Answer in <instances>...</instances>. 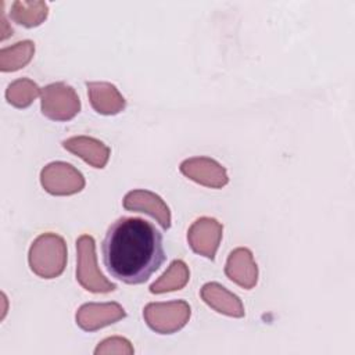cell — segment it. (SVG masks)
<instances>
[{"label":"cell","instance_id":"15","mask_svg":"<svg viewBox=\"0 0 355 355\" xmlns=\"http://www.w3.org/2000/svg\"><path fill=\"white\" fill-rule=\"evenodd\" d=\"M190 279V270L184 261L175 259L171 262L168 269L150 286V293L164 294L171 291L182 290Z\"/></svg>","mask_w":355,"mask_h":355},{"label":"cell","instance_id":"12","mask_svg":"<svg viewBox=\"0 0 355 355\" xmlns=\"http://www.w3.org/2000/svg\"><path fill=\"white\" fill-rule=\"evenodd\" d=\"M62 147L97 169H103L107 165L111 154L107 144L90 136H73L65 139L62 141Z\"/></svg>","mask_w":355,"mask_h":355},{"label":"cell","instance_id":"7","mask_svg":"<svg viewBox=\"0 0 355 355\" xmlns=\"http://www.w3.org/2000/svg\"><path fill=\"white\" fill-rule=\"evenodd\" d=\"M223 233V225L215 218L202 216L196 219L187 230V243L190 248L211 261L215 259Z\"/></svg>","mask_w":355,"mask_h":355},{"label":"cell","instance_id":"13","mask_svg":"<svg viewBox=\"0 0 355 355\" xmlns=\"http://www.w3.org/2000/svg\"><path fill=\"white\" fill-rule=\"evenodd\" d=\"M200 295L202 301L218 313L230 318H243L245 315L241 300L216 282L205 283L200 291Z\"/></svg>","mask_w":355,"mask_h":355},{"label":"cell","instance_id":"10","mask_svg":"<svg viewBox=\"0 0 355 355\" xmlns=\"http://www.w3.org/2000/svg\"><path fill=\"white\" fill-rule=\"evenodd\" d=\"M126 316L118 302H86L76 311V324L85 331H96L119 322Z\"/></svg>","mask_w":355,"mask_h":355},{"label":"cell","instance_id":"19","mask_svg":"<svg viewBox=\"0 0 355 355\" xmlns=\"http://www.w3.org/2000/svg\"><path fill=\"white\" fill-rule=\"evenodd\" d=\"M135 352L130 341L125 337L114 336L103 340L98 343V345L94 349L96 355H103V354H126L132 355Z\"/></svg>","mask_w":355,"mask_h":355},{"label":"cell","instance_id":"11","mask_svg":"<svg viewBox=\"0 0 355 355\" xmlns=\"http://www.w3.org/2000/svg\"><path fill=\"white\" fill-rule=\"evenodd\" d=\"M225 275L241 288H254L258 283V266L252 252L245 247L234 248L226 259Z\"/></svg>","mask_w":355,"mask_h":355},{"label":"cell","instance_id":"18","mask_svg":"<svg viewBox=\"0 0 355 355\" xmlns=\"http://www.w3.org/2000/svg\"><path fill=\"white\" fill-rule=\"evenodd\" d=\"M42 89L29 78H19L11 82L6 90L8 104L15 108H28L40 94Z\"/></svg>","mask_w":355,"mask_h":355},{"label":"cell","instance_id":"2","mask_svg":"<svg viewBox=\"0 0 355 355\" xmlns=\"http://www.w3.org/2000/svg\"><path fill=\"white\" fill-rule=\"evenodd\" d=\"M67 243L57 233H42L32 241L29 247V268L42 279L58 277L67 266Z\"/></svg>","mask_w":355,"mask_h":355},{"label":"cell","instance_id":"8","mask_svg":"<svg viewBox=\"0 0 355 355\" xmlns=\"http://www.w3.org/2000/svg\"><path fill=\"white\" fill-rule=\"evenodd\" d=\"M179 171L190 180L211 189H222L229 183L226 168L209 157H191L180 162Z\"/></svg>","mask_w":355,"mask_h":355},{"label":"cell","instance_id":"1","mask_svg":"<svg viewBox=\"0 0 355 355\" xmlns=\"http://www.w3.org/2000/svg\"><path fill=\"white\" fill-rule=\"evenodd\" d=\"M101 255L111 277L133 286L147 282L166 258L162 233L154 223L133 216H122L110 225Z\"/></svg>","mask_w":355,"mask_h":355},{"label":"cell","instance_id":"17","mask_svg":"<svg viewBox=\"0 0 355 355\" xmlns=\"http://www.w3.org/2000/svg\"><path fill=\"white\" fill-rule=\"evenodd\" d=\"M35 54V43L32 40L17 42L12 46L0 50V71L14 72L26 67Z\"/></svg>","mask_w":355,"mask_h":355},{"label":"cell","instance_id":"16","mask_svg":"<svg viewBox=\"0 0 355 355\" xmlns=\"http://www.w3.org/2000/svg\"><path fill=\"white\" fill-rule=\"evenodd\" d=\"M49 14V6L44 1L15 0L10 8V18L25 28H36L44 22Z\"/></svg>","mask_w":355,"mask_h":355},{"label":"cell","instance_id":"3","mask_svg":"<svg viewBox=\"0 0 355 355\" xmlns=\"http://www.w3.org/2000/svg\"><path fill=\"white\" fill-rule=\"evenodd\" d=\"M76 280L90 293L105 294L116 288L97 266L96 241L90 234H82L76 240Z\"/></svg>","mask_w":355,"mask_h":355},{"label":"cell","instance_id":"4","mask_svg":"<svg viewBox=\"0 0 355 355\" xmlns=\"http://www.w3.org/2000/svg\"><path fill=\"white\" fill-rule=\"evenodd\" d=\"M191 316L190 305L183 300L150 302L143 309L147 326L158 334H173L182 330Z\"/></svg>","mask_w":355,"mask_h":355},{"label":"cell","instance_id":"6","mask_svg":"<svg viewBox=\"0 0 355 355\" xmlns=\"http://www.w3.org/2000/svg\"><path fill=\"white\" fill-rule=\"evenodd\" d=\"M40 183L51 196H72L82 191L86 184L82 172L64 161L47 164L40 171Z\"/></svg>","mask_w":355,"mask_h":355},{"label":"cell","instance_id":"14","mask_svg":"<svg viewBox=\"0 0 355 355\" xmlns=\"http://www.w3.org/2000/svg\"><path fill=\"white\" fill-rule=\"evenodd\" d=\"M89 101L101 115H116L126 107L125 97L110 82H86Z\"/></svg>","mask_w":355,"mask_h":355},{"label":"cell","instance_id":"5","mask_svg":"<svg viewBox=\"0 0 355 355\" xmlns=\"http://www.w3.org/2000/svg\"><path fill=\"white\" fill-rule=\"evenodd\" d=\"M42 114L55 122H67L80 111V100L75 89L65 82H54L40 92Z\"/></svg>","mask_w":355,"mask_h":355},{"label":"cell","instance_id":"9","mask_svg":"<svg viewBox=\"0 0 355 355\" xmlns=\"http://www.w3.org/2000/svg\"><path fill=\"white\" fill-rule=\"evenodd\" d=\"M123 208L130 212H143L155 219L164 230L171 227L172 216L166 202L155 193L144 189L130 190L123 197Z\"/></svg>","mask_w":355,"mask_h":355}]
</instances>
